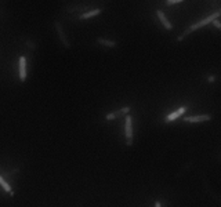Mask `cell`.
Instances as JSON below:
<instances>
[{
  "label": "cell",
  "instance_id": "obj_3",
  "mask_svg": "<svg viewBox=\"0 0 221 207\" xmlns=\"http://www.w3.org/2000/svg\"><path fill=\"white\" fill-rule=\"evenodd\" d=\"M130 112H131V106L126 105V106H123V108H120V109H117V110H113V112L106 113V115H105V120H106V122H110V120L117 119V117H122V116L126 117L127 115H130Z\"/></svg>",
  "mask_w": 221,
  "mask_h": 207
},
{
  "label": "cell",
  "instance_id": "obj_14",
  "mask_svg": "<svg viewBox=\"0 0 221 207\" xmlns=\"http://www.w3.org/2000/svg\"><path fill=\"white\" fill-rule=\"evenodd\" d=\"M207 82H209V83H214V82H216V76H209V77H207Z\"/></svg>",
  "mask_w": 221,
  "mask_h": 207
},
{
  "label": "cell",
  "instance_id": "obj_5",
  "mask_svg": "<svg viewBox=\"0 0 221 207\" xmlns=\"http://www.w3.org/2000/svg\"><path fill=\"white\" fill-rule=\"evenodd\" d=\"M54 26H55V30H57V34H58V37H60V41L62 43V46L69 50V48H71V43H69V40L67 39V34H65V32H64V28H62L61 22L55 21Z\"/></svg>",
  "mask_w": 221,
  "mask_h": 207
},
{
  "label": "cell",
  "instance_id": "obj_7",
  "mask_svg": "<svg viewBox=\"0 0 221 207\" xmlns=\"http://www.w3.org/2000/svg\"><path fill=\"white\" fill-rule=\"evenodd\" d=\"M156 17L159 18V21L162 22V25H163V28H164L166 30H171V29H173L171 22L169 21V18L166 17V14L162 11V10H156Z\"/></svg>",
  "mask_w": 221,
  "mask_h": 207
},
{
  "label": "cell",
  "instance_id": "obj_16",
  "mask_svg": "<svg viewBox=\"0 0 221 207\" xmlns=\"http://www.w3.org/2000/svg\"><path fill=\"white\" fill-rule=\"evenodd\" d=\"M182 40H184V36H182V34H181V36H178V37H177V41H182Z\"/></svg>",
  "mask_w": 221,
  "mask_h": 207
},
{
  "label": "cell",
  "instance_id": "obj_2",
  "mask_svg": "<svg viewBox=\"0 0 221 207\" xmlns=\"http://www.w3.org/2000/svg\"><path fill=\"white\" fill-rule=\"evenodd\" d=\"M124 138H126V145L131 146L134 144V131H133V116L127 115L124 117Z\"/></svg>",
  "mask_w": 221,
  "mask_h": 207
},
{
  "label": "cell",
  "instance_id": "obj_15",
  "mask_svg": "<svg viewBox=\"0 0 221 207\" xmlns=\"http://www.w3.org/2000/svg\"><path fill=\"white\" fill-rule=\"evenodd\" d=\"M155 207H162V203L159 202V200H156V202H155Z\"/></svg>",
  "mask_w": 221,
  "mask_h": 207
},
{
  "label": "cell",
  "instance_id": "obj_9",
  "mask_svg": "<svg viewBox=\"0 0 221 207\" xmlns=\"http://www.w3.org/2000/svg\"><path fill=\"white\" fill-rule=\"evenodd\" d=\"M95 41L100 44V46L104 47H108V48H115L117 46V41L116 40H110V39H104V37H97Z\"/></svg>",
  "mask_w": 221,
  "mask_h": 207
},
{
  "label": "cell",
  "instance_id": "obj_11",
  "mask_svg": "<svg viewBox=\"0 0 221 207\" xmlns=\"http://www.w3.org/2000/svg\"><path fill=\"white\" fill-rule=\"evenodd\" d=\"M0 186H2V188L4 189V191H6L7 193H8V195H11V196L14 195V193H13V189H11V186L8 185V182H6V181H4V178H3L2 175H0Z\"/></svg>",
  "mask_w": 221,
  "mask_h": 207
},
{
  "label": "cell",
  "instance_id": "obj_12",
  "mask_svg": "<svg viewBox=\"0 0 221 207\" xmlns=\"http://www.w3.org/2000/svg\"><path fill=\"white\" fill-rule=\"evenodd\" d=\"M181 3H182V0H166L164 4H167V6H174V4H181Z\"/></svg>",
  "mask_w": 221,
  "mask_h": 207
},
{
  "label": "cell",
  "instance_id": "obj_4",
  "mask_svg": "<svg viewBox=\"0 0 221 207\" xmlns=\"http://www.w3.org/2000/svg\"><path fill=\"white\" fill-rule=\"evenodd\" d=\"M188 110V106L184 105V106H180L178 109H175V110H173V112H170L167 116H164V123H171V122H174V120H177L178 117H184L185 115V112Z\"/></svg>",
  "mask_w": 221,
  "mask_h": 207
},
{
  "label": "cell",
  "instance_id": "obj_1",
  "mask_svg": "<svg viewBox=\"0 0 221 207\" xmlns=\"http://www.w3.org/2000/svg\"><path fill=\"white\" fill-rule=\"evenodd\" d=\"M218 17H221V8H220V10H217V11H214L213 14H210V15H209V17H206V18H203V19L198 21V22L192 24V25L189 26L188 29H185V30H184L182 36H188L189 33H192V32H195V30L200 29L202 26H206V25H209V24H213L216 19H218Z\"/></svg>",
  "mask_w": 221,
  "mask_h": 207
},
{
  "label": "cell",
  "instance_id": "obj_13",
  "mask_svg": "<svg viewBox=\"0 0 221 207\" xmlns=\"http://www.w3.org/2000/svg\"><path fill=\"white\" fill-rule=\"evenodd\" d=\"M213 26H214V28H217V29H218L220 32H221V22H220L218 19L214 21V22H213Z\"/></svg>",
  "mask_w": 221,
  "mask_h": 207
},
{
  "label": "cell",
  "instance_id": "obj_8",
  "mask_svg": "<svg viewBox=\"0 0 221 207\" xmlns=\"http://www.w3.org/2000/svg\"><path fill=\"white\" fill-rule=\"evenodd\" d=\"M18 72H19V80L25 82L26 79V58L19 57L18 60Z\"/></svg>",
  "mask_w": 221,
  "mask_h": 207
},
{
  "label": "cell",
  "instance_id": "obj_10",
  "mask_svg": "<svg viewBox=\"0 0 221 207\" xmlns=\"http://www.w3.org/2000/svg\"><path fill=\"white\" fill-rule=\"evenodd\" d=\"M102 13V8H94V10H90L87 13H83L79 18L80 19H89V18H93V17H97Z\"/></svg>",
  "mask_w": 221,
  "mask_h": 207
},
{
  "label": "cell",
  "instance_id": "obj_6",
  "mask_svg": "<svg viewBox=\"0 0 221 207\" xmlns=\"http://www.w3.org/2000/svg\"><path fill=\"white\" fill-rule=\"evenodd\" d=\"M212 115L210 113H205V115H195V116H184L182 120L186 123H203L212 120Z\"/></svg>",
  "mask_w": 221,
  "mask_h": 207
}]
</instances>
